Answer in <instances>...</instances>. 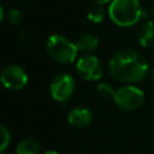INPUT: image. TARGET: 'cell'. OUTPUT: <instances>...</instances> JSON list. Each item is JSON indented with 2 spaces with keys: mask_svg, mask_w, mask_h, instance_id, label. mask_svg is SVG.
Here are the masks:
<instances>
[{
  "mask_svg": "<svg viewBox=\"0 0 154 154\" xmlns=\"http://www.w3.org/2000/svg\"><path fill=\"white\" fill-rule=\"evenodd\" d=\"M138 43L142 47L154 46V20L144 22L138 30Z\"/></svg>",
  "mask_w": 154,
  "mask_h": 154,
  "instance_id": "9",
  "label": "cell"
},
{
  "mask_svg": "<svg viewBox=\"0 0 154 154\" xmlns=\"http://www.w3.org/2000/svg\"><path fill=\"white\" fill-rule=\"evenodd\" d=\"M48 55L59 64H71L76 60L78 49L76 43L61 35H51L46 41Z\"/></svg>",
  "mask_w": 154,
  "mask_h": 154,
  "instance_id": "3",
  "label": "cell"
},
{
  "mask_svg": "<svg viewBox=\"0 0 154 154\" xmlns=\"http://www.w3.org/2000/svg\"><path fill=\"white\" fill-rule=\"evenodd\" d=\"M16 154H40V144L35 138H25L17 144Z\"/></svg>",
  "mask_w": 154,
  "mask_h": 154,
  "instance_id": "11",
  "label": "cell"
},
{
  "mask_svg": "<svg viewBox=\"0 0 154 154\" xmlns=\"http://www.w3.org/2000/svg\"><path fill=\"white\" fill-rule=\"evenodd\" d=\"M113 100L119 109L124 112H132L143 105L144 93L142 89L132 84H126L116 90Z\"/></svg>",
  "mask_w": 154,
  "mask_h": 154,
  "instance_id": "4",
  "label": "cell"
},
{
  "mask_svg": "<svg viewBox=\"0 0 154 154\" xmlns=\"http://www.w3.org/2000/svg\"><path fill=\"white\" fill-rule=\"evenodd\" d=\"M11 141V132L10 130L5 126L0 124V154H2L5 152V149L8 147Z\"/></svg>",
  "mask_w": 154,
  "mask_h": 154,
  "instance_id": "14",
  "label": "cell"
},
{
  "mask_svg": "<svg viewBox=\"0 0 154 154\" xmlns=\"http://www.w3.org/2000/svg\"><path fill=\"white\" fill-rule=\"evenodd\" d=\"M142 13L143 11L140 0H112L108 7L111 20L123 28L137 24Z\"/></svg>",
  "mask_w": 154,
  "mask_h": 154,
  "instance_id": "2",
  "label": "cell"
},
{
  "mask_svg": "<svg viewBox=\"0 0 154 154\" xmlns=\"http://www.w3.org/2000/svg\"><path fill=\"white\" fill-rule=\"evenodd\" d=\"M105 14H106V12H105V8H103V6L101 4H96L95 2L88 10V18L93 23H100V22H102L103 18H105Z\"/></svg>",
  "mask_w": 154,
  "mask_h": 154,
  "instance_id": "12",
  "label": "cell"
},
{
  "mask_svg": "<svg viewBox=\"0 0 154 154\" xmlns=\"http://www.w3.org/2000/svg\"><path fill=\"white\" fill-rule=\"evenodd\" d=\"M7 19L12 25H19L22 22V13L17 8H11L7 12Z\"/></svg>",
  "mask_w": 154,
  "mask_h": 154,
  "instance_id": "15",
  "label": "cell"
},
{
  "mask_svg": "<svg viewBox=\"0 0 154 154\" xmlns=\"http://www.w3.org/2000/svg\"><path fill=\"white\" fill-rule=\"evenodd\" d=\"M75 87L76 83L71 75L59 73L52 79L49 85V91L55 101L66 102L75 93Z\"/></svg>",
  "mask_w": 154,
  "mask_h": 154,
  "instance_id": "6",
  "label": "cell"
},
{
  "mask_svg": "<svg viewBox=\"0 0 154 154\" xmlns=\"http://www.w3.org/2000/svg\"><path fill=\"white\" fill-rule=\"evenodd\" d=\"M1 84L10 90H20L28 83V73L25 70L16 64L5 66L0 72Z\"/></svg>",
  "mask_w": 154,
  "mask_h": 154,
  "instance_id": "5",
  "label": "cell"
},
{
  "mask_svg": "<svg viewBox=\"0 0 154 154\" xmlns=\"http://www.w3.org/2000/svg\"><path fill=\"white\" fill-rule=\"evenodd\" d=\"M4 14H5V12H4V8H2V6L0 5V22L2 20V18H4Z\"/></svg>",
  "mask_w": 154,
  "mask_h": 154,
  "instance_id": "17",
  "label": "cell"
},
{
  "mask_svg": "<svg viewBox=\"0 0 154 154\" xmlns=\"http://www.w3.org/2000/svg\"><path fill=\"white\" fill-rule=\"evenodd\" d=\"M67 120L72 126L85 128L93 120V113L89 108L85 107H75L69 112Z\"/></svg>",
  "mask_w": 154,
  "mask_h": 154,
  "instance_id": "8",
  "label": "cell"
},
{
  "mask_svg": "<svg viewBox=\"0 0 154 154\" xmlns=\"http://www.w3.org/2000/svg\"><path fill=\"white\" fill-rule=\"evenodd\" d=\"M96 4H101V5H105V4H108V2H111L112 0H94Z\"/></svg>",
  "mask_w": 154,
  "mask_h": 154,
  "instance_id": "16",
  "label": "cell"
},
{
  "mask_svg": "<svg viewBox=\"0 0 154 154\" xmlns=\"http://www.w3.org/2000/svg\"><path fill=\"white\" fill-rule=\"evenodd\" d=\"M96 93L102 99H113L114 94H116V90L108 83H100L96 88Z\"/></svg>",
  "mask_w": 154,
  "mask_h": 154,
  "instance_id": "13",
  "label": "cell"
},
{
  "mask_svg": "<svg viewBox=\"0 0 154 154\" xmlns=\"http://www.w3.org/2000/svg\"><path fill=\"white\" fill-rule=\"evenodd\" d=\"M150 77H152V79H153V82H154V67L150 70Z\"/></svg>",
  "mask_w": 154,
  "mask_h": 154,
  "instance_id": "19",
  "label": "cell"
},
{
  "mask_svg": "<svg viewBox=\"0 0 154 154\" xmlns=\"http://www.w3.org/2000/svg\"><path fill=\"white\" fill-rule=\"evenodd\" d=\"M97 45H99V40L93 34H83V35H81L78 37L77 42H76L78 52H83L85 54H89V53L94 52L96 49Z\"/></svg>",
  "mask_w": 154,
  "mask_h": 154,
  "instance_id": "10",
  "label": "cell"
},
{
  "mask_svg": "<svg viewBox=\"0 0 154 154\" xmlns=\"http://www.w3.org/2000/svg\"><path fill=\"white\" fill-rule=\"evenodd\" d=\"M43 154H59L57 150H47V152H45Z\"/></svg>",
  "mask_w": 154,
  "mask_h": 154,
  "instance_id": "18",
  "label": "cell"
},
{
  "mask_svg": "<svg viewBox=\"0 0 154 154\" xmlns=\"http://www.w3.org/2000/svg\"><path fill=\"white\" fill-rule=\"evenodd\" d=\"M153 14H154V7H153Z\"/></svg>",
  "mask_w": 154,
  "mask_h": 154,
  "instance_id": "20",
  "label": "cell"
},
{
  "mask_svg": "<svg viewBox=\"0 0 154 154\" xmlns=\"http://www.w3.org/2000/svg\"><path fill=\"white\" fill-rule=\"evenodd\" d=\"M78 75L85 81H97L102 77L103 67L97 57L85 54L81 57L76 63Z\"/></svg>",
  "mask_w": 154,
  "mask_h": 154,
  "instance_id": "7",
  "label": "cell"
},
{
  "mask_svg": "<svg viewBox=\"0 0 154 154\" xmlns=\"http://www.w3.org/2000/svg\"><path fill=\"white\" fill-rule=\"evenodd\" d=\"M2 154H7V153H2Z\"/></svg>",
  "mask_w": 154,
  "mask_h": 154,
  "instance_id": "21",
  "label": "cell"
},
{
  "mask_svg": "<svg viewBox=\"0 0 154 154\" xmlns=\"http://www.w3.org/2000/svg\"><path fill=\"white\" fill-rule=\"evenodd\" d=\"M108 70L116 81L132 84L146 78L149 64L140 52L125 48L113 54L108 64Z\"/></svg>",
  "mask_w": 154,
  "mask_h": 154,
  "instance_id": "1",
  "label": "cell"
}]
</instances>
